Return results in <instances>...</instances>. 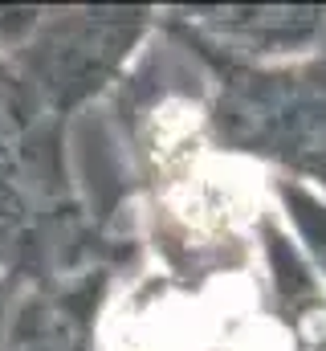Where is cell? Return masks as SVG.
Wrapping results in <instances>:
<instances>
[{"label": "cell", "mask_w": 326, "mask_h": 351, "mask_svg": "<svg viewBox=\"0 0 326 351\" xmlns=\"http://www.w3.org/2000/svg\"><path fill=\"white\" fill-rule=\"evenodd\" d=\"M139 12H41L16 49L4 53L37 106L66 110L86 98L135 41Z\"/></svg>", "instance_id": "6da1fadb"}, {"label": "cell", "mask_w": 326, "mask_h": 351, "mask_svg": "<svg viewBox=\"0 0 326 351\" xmlns=\"http://www.w3.org/2000/svg\"><path fill=\"white\" fill-rule=\"evenodd\" d=\"M37 102L12 66L0 58V269L16 262L33 233V204H37V152H33V123Z\"/></svg>", "instance_id": "7a4b0ae2"}]
</instances>
